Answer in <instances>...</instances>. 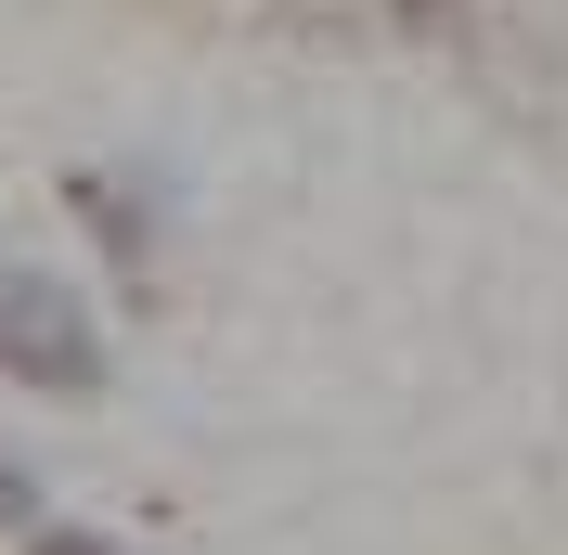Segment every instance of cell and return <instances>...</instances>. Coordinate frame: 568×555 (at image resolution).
Listing matches in <instances>:
<instances>
[{"label": "cell", "mask_w": 568, "mask_h": 555, "mask_svg": "<svg viewBox=\"0 0 568 555\" xmlns=\"http://www.w3.org/2000/svg\"><path fill=\"white\" fill-rule=\"evenodd\" d=\"M0 529H27V465H0Z\"/></svg>", "instance_id": "277c9868"}, {"label": "cell", "mask_w": 568, "mask_h": 555, "mask_svg": "<svg viewBox=\"0 0 568 555\" xmlns=\"http://www.w3.org/2000/svg\"><path fill=\"white\" fill-rule=\"evenodd\" d=\"M39 555H116V543H91V529H52V543H39Z\"/></svg>", "instance_id": "5b68a950"}, {"label": "cell", "mask_w": 568, "mask_h": 555, "mask_svg": "<svg viewBox=\"0 0 568 555\" xmlns=\"http://www.w3.org/2000/svg\"><path fill=\"white\" fill-rule=\"evenodd\" d=\"M388 27H414V39H453V27H465V0H388Z\"/></svg>", "instance_id": "3957f363"}, {"label": "cell", "mask_w": 568, "mask_h": 555, "mask_svg": "<svg viewBox=\"0 0 568 555\" xmlns=\"http://www.w3.org/2000/svg\"><path fill=\"white\" fill-rule=\"evenodd\" d=\"M284 39H375L388 27V0H272Z\"/></svg>", "instance_id": "7a4b0ae2"}, {"label": "cell", "mask_w": 568, "mask_h": 555, "mask_svg": "<svg viewBox=\"0 0 568 555\" xmlns=\"http://www.w3.org/2000/svg\"><path fill=\"white\" fill-rule=\"evenodd\" d=\"M0 375L27 387H104V336H91V311H78L52 272H0Z\"/></svg>", "instance_id": "6da1fadb"}]
</instances>
